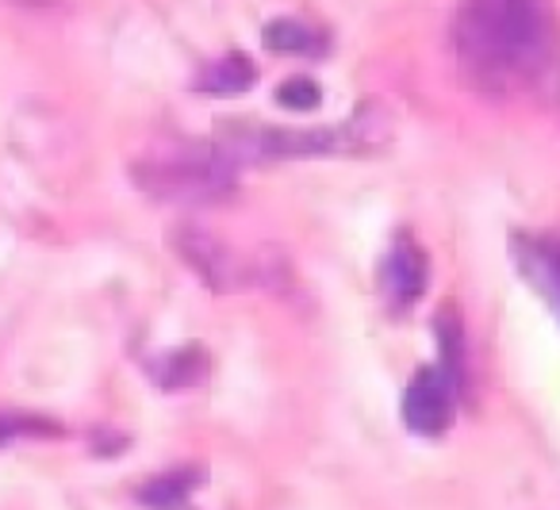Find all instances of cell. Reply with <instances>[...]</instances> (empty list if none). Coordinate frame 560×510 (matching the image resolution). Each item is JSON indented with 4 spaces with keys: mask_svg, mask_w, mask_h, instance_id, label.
<instances>
[{
    "mask_svg": "<svg viewBox=\"0 0 560 510\" xmlns=\"http://www.w3.org/2000/svg\"><path fill=\"white\" fill-rule=\"evenodd\" d=\"M438 349H442V369L453 376V384H460V369H465V331L460 318L453 311L438 315Z\"/></svg>",
    "mask_w": 560,
    "mask_h": 510,
    "instance_id": "obj_10",
    "label": "cell"
},
{
    "mask_svg": "<svg viewBox=\"0 0 560 510\" xmlns=\"http://www.w3.org/2000/svg\"><path fill=\"white\" fill-rule=\"evenodd\" d=\"M514 265H518L522 280L541 295L560 318V242L549 239H514L511 246Z\"/></svg>",
    "mask_w": 560,
    "mask_h": 510,
    "instance_id": "obj_7",
    "label": "cell"
},
{
    "mask_svg": "<svg viewBox=\"0 0 560 510\" xmlns=\"http://www.w3.org/2000/svg\"><path fill=\"white\" fill-rule=\"evenodd\" d=\"M188 487H192V472H173V476L142 487V502H150V507H170V502L185 499Z\"/></svg>",
    "mask_w": 560,
    "mask_h": 510,
    "instance_id": "obj_13",
    "label": "cell"
},
{
    "mask_svg": "<svg viewBox=\"0 0 560 510\" xmlns=\"http://www.w3.org/2000/svg\"><path fill=\"white\" fill-rule=\"evenodd\" d=\"M261 47L272 55H319L323 50V35L315 27H307L304 20H269L261 32Z\"/></svg>",
    "mask_w": 560,
    "mask_h": 510,
    "instance_id": "obj_8",
    "label": "cell"
},
{
    "mask_svg": "<svg viewBox=\"0 0 560 510\" xmlns=\"http://www.w3.org/2000/svg\"><path fill=\"white\" fill-rule=\"evenodd\" d=\"M319 101H323V89L312 78H289L277 89V104L289 112H312L319 108Z\"/></svg>",
    "mask_w": 560,
    "mask_h": 510,
    "instance_id": "obj_11",
    "label": "cell"
},
{
    "mask_svg": "<svg viewBox=\"0 0 560 510\" xmlns=\"http://www.w3.org/2000/svg\"><path fill=\"white\" fill-rule=\"evenodd\" d=\"M254 81H257V70L246 55H226L203 70L200 89L208 96H242V93H249Z\"/></svg>",
    "mask_w": 560,
    "mask_h": 510,
    "instance_id": "obj_9",
    "label": "cell"
},
{
    "mask_svg": "<svg viewBox=\"0 0 560 510\" xmlns=\"http://www.w3.org/2000/svg\"><path fill=\"white\" fill-rule=\"evenodd\" d=\"M27 433H50V426L27 415H0V449L16 438H27Z\"/></svg>",
    "mask_w": 560,
    "mask_h": 510,
    "instance_id": "obj_14",
    "label": "cell"
},
{
    "mask_svg": "<svg viewBox=\"0 0 560 510\" xmlns=\"http://www.w3.org/2000/svg\"><path fill=\"white\" fill-rule=\"evenodd\" d=\"M135 181L154 200L180 204V208H208L223 204L238 188V162L215 147H177L150 154L135 165Z\"/></svg>",
    "mask_w": 560,
    "mask_h": 510,
    "instance_id": "obj_2",
    "label": "cell"
},
{
    "mask_svg": "<svg viewBox=\"0 0 560 510\" xmlns=\"http://www.w3.org/2000/svg\"><path fill=\"white\" fill-rule=\"evenodd\" d=\"M430 285V262L415 239H396L384 254L381 269H376V288H381L388 311L404 315L422 300Z\"/></svg>",
    "mask_w": 560,
    "mask_h": 510,
    "instance_id": "obj_6",
    "label": "cell"
},
{
    "mask_svg": "<svg viewBox=\"0 0 560 510\" xmlns=\"http://www.w3.org/2000/svg\"><path fill=\"white\" fill-rule=\"evenodd\" d=\"M165 364H170V369L162 372L165 387H188L203 376V353H196V349H180V353H173Z\"/></svg>",
    "mask_w": 560,
    "mask_h": 510,
    "instance_id": "obj_12",
    "label": "cell"
},
{
    "mask_svg": "<svg viewBox=\"0 0 560 510\" xmlns=\"http://www.w3.org/2000/svg\"><path fill=\"white\" fill-rule=\"evenodd\" d=\"M173 246H177L185 265L211 288V292H234V288L254 280L246 257H238L223 239H215V234L196 223L177 227V231H173Z\"/></svg>",
    "mask_w": 560,
    "mask_h": 510,
    "instance_id": "obj_4",
    "label": "cell"
},
{
    "mask_svg": "<svg viewBox=\"0 0 560 510\" xmlns=\"http://www.w3.org/2000/svg\"><path fill=\"white\" fill-rule=\"evenodd\" d=\"M12 4H27V9H47V4H55V0H12Z\"/></svg>",
    "mask_w": 560,
    "mask_h": 510,
    "instance_id": "obj_15",
    "label": "cell"
},
{
    "mask_svg": "<svg viewBox=\"0 0 560 510\" xmlns=\"http://www.w3.org/2000/svg\"><path fill=\"white\" fill-rule=\"evenodd\" d=\"M453 410H457V384L442 364L419 369L415 380L404 392V426L419 438H442L453 426Z\"/></svg>",
    "mask_w": 560,
    "mask_h": 510,
    "instance_id": "obj_5",
    "label": "cell"
},
{
    "mask_svg": "<svg viewBox=\"0 0 560 510\" xmlns=\"http://www.w3.org/2000/svg\"><path fill=\"white\" fill-rule=\"evenodd\" d=\"M376 135H365V116L323 131H280V127H231L219 150L234 162L242 158H342L369 150Z\"/></svg>",
    "mask_w": 560,
    "mask_h": 510,
    "instance_id": "obj_3",
    "label": "cell"
},
{
    "mask_svg": "<svg viewBox=\"0 0 560 510\" xmlns=\"http://www.w3.org/2000/svg\"><path fill=\"white\" fill-rule=\"evenodd\" d=\"M453 43L476 85L511 93L549 70L557 24L549 0H460Z\"/></svg>",
    "mask_w": 560,
    "mask_h": 510,
    "instance_id": "obj_1",
    "label": "cell"
}]
</instances>
